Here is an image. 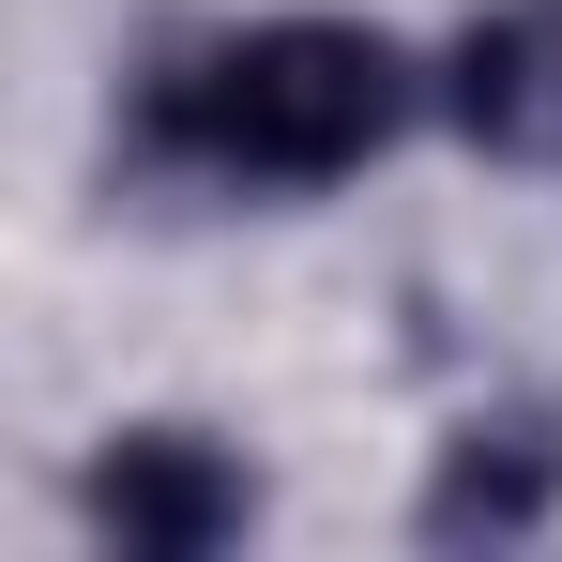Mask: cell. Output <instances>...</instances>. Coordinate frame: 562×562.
<instances>
[{"label": "cell", "mask_w": 562, "mask_h": 562, "mask_svg": "<svg viewBox=\"0 0 562 562\" xmlns=\"http://www.w3.org/2000/svg\"><path fill=\"white\" fill-rule=\"evenodd\" d=\"M395 122H411V61L350 15H274L153 77V153H183L213 183H335Z\"/></svg>", "instance_id": "6da1fadb"}, {"label": "cell", "mask_w": 562, "mask_h": 562, "mask_svg": "<svg viewBox=\"0 0 562 562\" xmlns=\"http://www.w3.org/2000/svg\"><path fill=\"white\" fill-rule=\"evenodd\" d=\"M532 517H548V441L532 426H471L426 486V532H532Z\"/></svg>", "instance_id": "277c9868"}, {"label": "cell", "mask_w": 562, "mask_h": 562, "mask_svg": "<svg viewBox=\"0 0 562 562\" xmlns=\"http://www.w3.org/2000/svg\"><path fill=\"white\" fill-rule=\"evenodd\" d=\"M92 517H106L137 562H213L244 517H259V486H244L228 441H198V426H137V441L92 457Z\"/></svg>", "instance_id": "7a4b0ae2"}, {"label": "cell", "mask_w": 562, "mask_h": 562, "mask_svg": "<svg viewBox=\"0 0 562 562\" xmlns=\"http://www.w3.org/2000/svg\"><path fill=\"white\" fill-rule=\"evenodd\" d=\"M441 106H457L471 153L548 168V153H562V0H502V15H471L457 61H441Z\"/></svg>", "instance_id": "3957f363"}]
</instances>
